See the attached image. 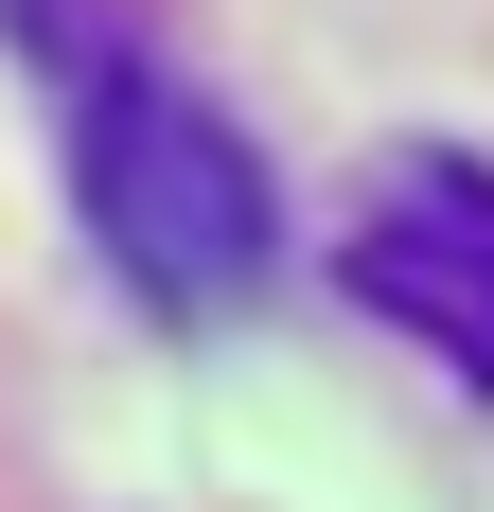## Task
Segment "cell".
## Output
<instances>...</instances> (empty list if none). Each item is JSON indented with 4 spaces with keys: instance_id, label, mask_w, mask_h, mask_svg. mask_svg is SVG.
I'll return each instance as SVG.
<instances>
[{
    "instance_id": "obj_1",
    "label": "cell",
    "mask_w": 494,
    "mask_h": 512,
    "mask_svg": "<svg viewBox=\"0 0 494 512\" xmlns=\"http://www.w3.org/2000/svg\"><path fill=\"white\" fill-rule=\"evenodd\" d=\"M71 195H89V248L124 265V301L212 336V318L265 301V265H283V177L247 142L212 89L142 71V53H106L89 89H71Z\"/></svg>"
},
{
    "instance_id": "obj_2",
    "label": "cell",
    "mask_w": 494,
    "mask_h": 512,
    "mask_svg": "<svg viewBox=\"0 0 494 512\" xmlns=\"http://www.w3.org/2000/svg\"><path fill=\"white\" fill-rule=\"evenodd\" d=\"M336 283L494 407V159L477 142H406L371 177V212L336 230Z\"/></svg>"
}]
</instances>
